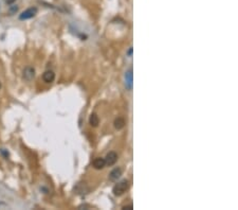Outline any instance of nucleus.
<instances>
[{"instance_id": "nucleus-1", "label": "nucleus", "mask_w": 238, "mask_h": 210, "mask_svg": "<svg viewBox=\"0 0 238 210\" xmlns=\"http://www.w3.org/2000/svg\"><path fill=\"white\" fill-rule=\"evenodd\" d=\"M129 186L130 184L127 179H124L121 182H118V184L113 187V194H115V196H120V195L124 194L129 189Z\"/></svg>"}, {"instance_id": "nucleus-2", "label": "nucleus", "mask_w": 238, "mask_h": 210, "mask_svg": "<svg viewBox=\"0 0 238 210\" xmlns=\"http://www.w3.org/2000/svg\"><path fill=\"white\" fill-rule=\"evenodd\" d=\"M36 14H37V8H35V6H34V8H29L20 14L19 19H20V20H27V19L33 18Z\"/></svg>"}, {"instance_id": "nucleus-3", "label": "nucleus", "mask_w": 238, "mask_h": 210, "mask_svg": "<svg viewBox=\"0 0 238 210\" xmlns=\"http://www.w3.org/2000/svg\"><path fill=\"white\" fill-rule=\"evenodd\" d=\"M105 161H106V165H109V167L113 165L118 161V154H116L115 152H113V151L109 152L105 157Z\"/></svg>"}, {"instance_id": "nucleus-4", "label": "nucleus", "mask_w": 238, "mask_h": 210, "mask_svg": "<svg viewBox=\"0 0 238 210\" xmlns=\"http://www.w3.org/2000/svg\"><path fill=\"white\" fill-rule=\"evenodd\" d=\"M34 76H35V69H34L33 67H31V66H29V67H26L23 70V79L26 81H31L34 79Z\"/></svg>"}, {"instance_id": "nucleus-5", "label": "nucleus", "mask_w": 238, "mask_h": 210, "mask_svg": "<svg viewBox=\"0 0 238 210\" xmlns=\"http://www.w3.org/2000/svg\"><path fill=\"white\" fill-rule=\"evenodd\" d=\"M125 86H126V89H128V90L132 89V69H129V70L126 71Z\"/></svg>"}, {"instance_id": "nucleus-6", "label": "nucleus", "mask_w": 238, "mask_h": 210, "mask_svg": "<svg viewBox=\"0 0 238 210\" xmlns=\"http://www.w3.org/2000/svg\"><path fill=\"white\" fill-rule=\"evenodd\" d=\"M122 173L123 171L121 168H115V169H113L112 171L110 172V174H109V179H110L111 182H115V180L120 178Z\"/></svg>"}, {"instance_id": "nucleus-7", "label": "nucleus", "mask_w": 238, "mask_h": 210, "mask_svg": "<svg viewBox=\"0 0 238 210\" xmlns=\"http://www.w3.org/2000/svg\"><path fill=\"white\" fill-rule=\"evenodd\" d=\"M43 80H44L46 83H52V82H54V80H55V73H54L52 70H47V71H44V75H43Z\"/></svg>"}, {"instance_id": "nucleus-8", "label": "nucleus", "mask_w": 238, "mask_h": 210, "mask_svg": "<svg viewBox=\"0 0 238 210\" xmlns=\"http://www.w3.org/2000/svg\"><path fill=\"white\" fill-rule=\"evenodd\" d=\"M92 165H93V168H94V169H96V170L103 169V168H105V165H106L105 158H101V157L95 158V159L93 160Z\"/></svg>"}, {"instance_id": "nucleus-9", "label": "nucleus", "mask_w": 238, "mask_h": 210, "mask_svg": "<svg viewBox=\"0 0 238 210\" xmlns=\"http://www.w3.org/2000/svg\"><path fill=\"white\" fill-rule=\"evenodd\" d=\"M89 123H90L91 126L96 127L100 123V119H98V115L96 114H91L90 117H89Z\"/></svg>"}, {"instance_id": "nucleus-10", "label": "nucleus", "mask_w": 238, "mask_h": 210, "mask_svg": "<svg viewBox=\"0 0 238 210\" xmlns=\"http://www.w3.org/2000/svg\"><path fill=\"white\" fill-rule=\"evenodd\" d=\"M126 122H125V119L122 117H118L115 120V127L116 130H122V128L125 126Z\"/></svg>"}, {"instance_id": "nucleus-11", "label": "nucleus", "mask_w": 238, "mask_h": 210, "mask_svg": "<svg viewBox=\"0 0 238 210\" xmlns=\"http://www.w3.org/2000/svg\"><path fill=\"white\" fill-rule=\"evenodd\" d=\"M0 153H1V154L3 155L6 159H7V158H9V152H6V151H4V149H1V150H0Z\"/></svg>"}, {"instance_id": "nucleus-12", "label": "nucleus", "mask_w": 238, "mask_h": 210, "mask_svg": "<svg viewBox=\"0 0 238 210\" xmlns=\"http://www.w3.org/2000/svg\"><path fill=\"white\" fill-rule=\"evenodd\" d=\"M132 51H133V49L130 47V48L128 49V51H127V55L129 56V58H130V56H132Z\"/></svg>"}, {"instance_id": "nucleus-13", "label": "nucleus", "mask_w": 238, "mask_h": 210, "mask_svg": "<svg viewBox=\"0 0 238 210\" xmlns=\"http://www.w3.org/2000/svg\"><path fill=\"white\" fill-rule=\"evenodd\" d=\"M123 209H127V210H131V209H133V206L132 205H127V206H124L123 207Z\"/></svg>"}, {"instance_id": "nucleus-14", "label": "nucleus", "mask_w": 238, "mask_h": 210, "mask_svg": "<svg viewBox=\"0 0 238 210\" xmlns=\"http://www.w3.org/2000/svg\"><path fill=\"white\" fill-rule=\"evenodd\" d=\"M17 10H18V8H17L16 6H12V9H11V14H13V13H15V12H17Z\"/></svg>"}, {"instance_id": "nucleus-15", "label": "nucleus", "mask_w": 238, "mask_h": 210, "mask_svg": "<svg viewBox=\"0 0 238 210\" xmlns=\"http://www.w3.org/2000/svg\"><path fill=\"white\" fill-rule=\"evenodd\" d=\"M15 1H16V0H6V4H9V6H11V4H13Z\"/></svg>"}, {"instance_id": "nucleus-16", "label": "nucleus", "mask_w": 238, "mask_h": 210, "mask_svg": "<svg viewBox=\"0 0 238 210\" xmlns=\"http://www.w3.org/2000/svg\"><path fill=\"white\" fill-rule=\"evenodd\" d=\"M0 89H1V82H0Z\"/></svg>"}]
</instances>
